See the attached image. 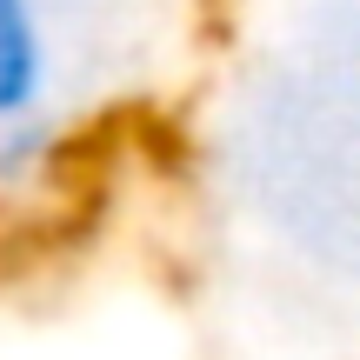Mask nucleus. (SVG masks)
I'll return each mask as SVG.
<instances>
[{
    "mask_svg": "<svg viewBox=\"0 0 360 360\" xmlns=\"http://www.w3.org/2000/svg\"><path fill=\"white\" fill-rule=\"evenodd\" d=\"M53 120L40 114V120H27V127H13V134H0V180H34L40 167L53 160Z\"/></svg>",
    "mask_w": 360,
    "mask_h": 360,
    "instance_id": "obj_2",
    "label": "nucleus"
},
{
    "mask_svg": "<svg viewBox=\"0 0 360 360\" xmlns=\"http://www.w3.org/2000/svg\"><path fill=\"white\" fill-rule=\"evenodd\" d=\"M53 87V47L34 0H0V134L47 114Z\"/></svg>",
    "mask_w": 360,
    "mask_h": 360,
    "instance_id": "obj_1",
    "label": "nucleus"
}]
</instances>
